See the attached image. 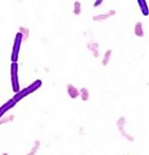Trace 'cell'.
Listing matches in <instances>:
<instances>
[{
    "instance_id": "obj_4",
    "label": "cell",
    "mask_w": 149,
    "mask_h": 155,
    "mask_svg": "<svg viewBox=\"0 0 149 155\" xmlns=\"http://www.w3.org/2000/svg\"><path fill=\"white\" fill-rule=\"evenodd\" d=\"M17 103H18V102L12 98V99L9 100L8 102H6V103L4 104V105H2L1 107H0V118H1L2 116L5 114L8 110H10L12 108H14Z\"/></svg>"
},
{
    "instance_id": "obj_5",
    "label": "cell",
    "mask_w": 149,
    "mask_h": 155,
    "mask_svg": "<svg viewBox=\"0 0 149 155\" xmlns=\"http://www.w3.org/2000/svg\"><path fill=\"white\" fill-rule=\"evenodd\" d=\"M137 3H138V6L140 8V11L142 13L143 16L147 17L148 14H149V10H148V6H147V3H146V0H137Z\"/></svg>"
},
{
    "instance_id": "obj_2",
    "label": "cell",
    "mask_w": 149,
    "mask_h": 155,
    "mask_svg": "<svg viewBox=\"0 0 149 155\" xmlns=\"http://www.w3.org/2000/svg\"><path fill=\"white\" fill-rule=\"evenodd\" d=\"M11 84L13 91L17 93L20 91V81H19V64L18 62L11 63Z\"/></svg>"
},
{
    "instance_id": "obj_6",
    "label": "cell",
    "mask_w": 149,
    "mask_h": 155,
    "mask_svg": "<svg viewBox=\"0 0 149 155\" xmlns=\"http://www.w3.org/2000/svg\"><path fill=\"white\" fill-rule=\"evenodd\" d=\"M136 34L138 36H142L143 32H142V27H141V23L138 22L136 25Z\"/></svg>"
},
{
    "instance_id": "obj_3",
    "label": "cell",
    "mask_w": 149,
    "mask_h": 155,
    "mask_svg": "<svg viewBox=\"0 0 149 155\" xmlns=\"http://www.w3.org/2000/svg\"><path fill=\"white\" fill-rule=\"evenodd\" d=\"M22 42H23V34L21 32H18L15 38V41H14L13 48H12V54H11L12 62H18L19 60V54H20Z\"/></svg>"
},
{
    "instance_id": "obj_1",
    "label": "cell",
    "mask_w": 149,
    "mask_h": 155,
    "mask_svg": "<svg viewBox=\"0 0 149 155\" xmlns=\"http://www.w3.org/2000/svg\"><path fill=\"white\" fill-rule=\"evenodd\" d=\"M41 85H42V81L40 80H36L35 81H33L31 84H29L27 87H26L25 89L17 92V93L15 94V96L13 97V99L16 100L17 102L21 101L22 99H23L27 95H29V94L33 93L34 91H36L37 89H39L41 87Z\"/></svg>"
}]
</instances>
